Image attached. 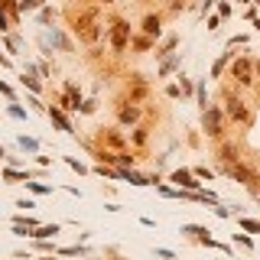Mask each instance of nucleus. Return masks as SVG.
<instances>
[{
  "mask_svg": "<svg viewBox=\"0 0 260 260\" xmlns=\"http://www.w3.org/2000/svg\"><path fill=\"white\" fill-rule=\"evenodd\" d=\"M72 33L78 36L81 42H98L101 39V16H98V10H81L75 20H72Z\"/></svg>",
  "mask_w": 260,
  "mask_h": 260,
  "instance_id": "obj_1",
  "label": "nucleus"
},
{
  "mask_svg": "<svg viewBox=\"0 0 260 260\" xmlns=\"http://www.w3.org/2000/svg\"><path fill=\"white\" fill-rule=\"evenodd\" d=\"M224 114H228L234 124H241V127H247L254 120L247 101H244V98H237V95H231V91H224Z\"/></svg>",
  "mask_w": 260,
  "mask_h": 260,
  "instance_id": "obj_2",
  "label": "nucleus"
},
{
  "mask_svg": "<svg viewBox=\"0 0 260 260\" xmlns=\"http://www.w3.org/2000/svg\"><path fill=\"white\" fill-rule=\"evenodd\" d=\"M39 46H42V52H46V55H52V49H59V52H72V49H75V46H72V39L59 30V26H52V30L42 33Z\"/></svg>",
  "mask_w": 260,
  "mask_h": 260,
  "instance_id": "obj_3",
  "label": "nucleus"
},
{
  "mask_svg": "<svg viewBox=\"0 0 260 260\" xmlns=\"http://www.w3.org/2000/svg\"><path fill=\"white\" fill-rule=\"evenodd\" d=\"M254 75H257V62L247 59V55H237L234 62H231V78L237 85H254Z\"/></svg>",
  "mask_w": 260,
  "mask_h": 260,
  "instance_id": "obj_4",
  "label": "nucleus"
},
{
  "mask_svg": "<svg viewBox=\"0 0 260 260\" xmlns=\"http://www.w3.org/2000/svg\"><path fill=\"white\" fill-rule=\"evenodd\" d=\"M202 127H205L208 137H221V134H224V111H221V108H205V114H202Z\"/></svg>",
  "mask_w": 260,
  "mask_h": 260,
  "instance_id": "obj_5",
  "label": "nucleus"
},
{
  "mask_svg": "<svg viewBox=\"0 0 260 260\" xmlns=\"http://www.w3.org/2000/svg\"><path fill=\"white\" fill-rule=\"evenodd\" d=\"M127 42H130V23L127 20H114L111 23V49L114 52H124Z\"/></svg>",
  "mask_w": 260,
  "mask_h": 260,
  "instance_id": "obj_6",
  "label": "nucleus"
},
{
  "mask_svg": "<svg viewBox=\"0 0 260 260\" xmlns=\"http://www.w3.org/2000/svg\"><path fill=\"white\" fill-rule=\"evenodd\" d=\"M228 176L231 179H237V182H244L247 189H254V186H257V173H254L251 166H244V163H234V166H228Z\"/></svg>",
  "mask_w": 260,
  "mask_h": 260,
  "instance_id": "obj_7",
  "label": "nucleus"
},
{
  "mask_svg": "<svg viewBox=\"0 0 260 260\" xmlns=\"http://www.w3.org/2000/svg\"><path fill=\"white\" fill-rule=\"evenodd\" d=\"M173 182L179 186V189H189V192H202V189H198L202 182H198V179H195V173H189V169H176V173H173Z\"/></svg>",
  "mask_w": 260,
  "mask_h": 260,
  "instance_id": "obj_8",
  "label": "nucleus"
},
{
  "mask_svg": "<svg viewBox=\"0 0 260 260\" xmlns=\"http://www.w3.org/2000/svg\"><path fill=\"white\" fill-rule=\"evenodd\" d=\"M117 117H120V124H137V120H140V108H137V101H124L120 111H117Z\"/></svg>",
  "mask_w": 260,
  "mask_h": 260,
  "instance_id": "obj_9",
  "label": "nucleus"
},
{
  "mask_svg": "<svg viewBox=\"0 0 260 260\" xmlns=\"http://www.w3.org/2000/svg\"><path fill=\"white\" fill-rule=\"evenodd\" d=\"M143 33H147V36H150V39H159V30H163V23H159V16H143V26H140Z\"/></svg>",
  "mask_w": 260,
  "mask_h": 260,
  "instance_id": "obj_10",
  "label": "nucleus"
},
{
  "mask_svg": "<svg viewBox=\"0 0 260 260\" xmlns=\"http://www.w3.org/2000/svg\"><path fill=\"white\" fill-rule=\"evenodd\" d=\"M49 117H52V124L59 127V130H65V134H72V124H69V117H65V111L62 108H49Z\"/></svg>",
  "mask_w": 260,
  "mask_h": 260,
  "instance_id": "obj_11",
  "label": "nucleus"
},
{
  "mask_svg": "<svg viewBox=\"0 0 260 260\" xmlns=\"http://www.w3.org/2000/svg\"><path fill=\"white\" fill-rule=\"evenodd\" d=\"M59 234V224H42V228H33V237L36 241H46V237H55Z\"/></svg>",
  "mask_w": 260,
  "mask_h": 260,
  "instance_id": "obj_12",
  "label": "nucleus"
},
{
  "mask_svg": "<svg viewBox=\"0 0 260 260\" xmlns=\"http://www.w3.org/2000/svg\"><path fill=\"white\" fill-rule=\"evenodd\" d=\"M221 159H224L228 166L241 163V156H237V147H231V143H224V147H221Z\"/></svg>",
  "mask_w": 260,
  "mask_h": 260,
  "instance_id": "obj_13",
  "label": "nucleus"
},
{
  "mask_svg": "<svg viewBox=\"0 0 260 260\" xmlns=\"http://www.w3.org/2000/svg\"><path fill=\"white\" fill-rule=\"evenodd\" d=\"M16 143H20V150H30V153H36V150H39V140H33V137H26V134H20V137H16Z\"/></svg>",
  "mask_w": 260,
  "mask_h": 260,
  "instance_id": "obj_14",
  "label": "nucleus"
},
{
  "mask_svg": "<svg viewBox=\"0 0 260 260\" xmlns=\"http://www.w3.org/2000/svg\"><path fill=\"white\" fill-rule=\"evenodd\" d=\"M3 42H7V52L10 55H20V49H23V39H20V36H7Z\"/></svg>",
  "mask_w": 260,
  "mask_h": 260,
  "instance_id": "obj_15",
  "label": "nucleus"
},
{
  "mask_svg": "<svg viewBox=\"0 0 260 260\" xmlns=\"http://www.w3.org/2000/svg\"><path fill=\"white\" fill-rule=\"evenodd\" d=\"M231 59H234V52H224V55H221V59H218V62L212 65V75H221V72H224V65H228Z\"/></svg>",
  "mask_w": 260,
  "mask_h": 260,
  "instance_id": "obj_16",
  "label": "nucleus"
},
{
  "mask_svg": "<svg viewBox=\"0 0 260 260\" xmlns=\"http://www.w3.org/2000/svg\"><path fill=\"white\" fill-rule=\"evenodd\" d=\"M46 7V0H20V13H30V10Z\"/></svg>",
  "mask_w": 260,
  "mask_h": 260,
  "instance_id": "obj_17",
  "label": "nucleus"
},
{
  "mask_svg": "<svg viewBox=\"0 0 260 260\" xmlns=\"http://www.w3.org/2000/svg\"><path fill=\"white\" fill-rule=\"evenodd\" d=\"M7 114H10V117H16V120H26V111L20 108L16 101H10V104H7Z\"/></svg>",
  "mask_w": 260,
  "mask_h": 260,
  "instance_id": "obj_18",
  "label": "nucleus"
},
{
  "mask_svg": "<svg viewBox=\"0 0 260 260\" xmlns=\"http://www.w3.org/2000/svg\"><path fill=\"white\" fill-rule=\"evenodd\" d=\"M179 62H182L179 55H173V59H166V62H163V69H159V75H169V72H173V69H176Z\"/></svg>",
  "mask_w": 260,
  "mask_h": 260,
  "instance_id": "obj_19",
  "label": "nucleus"
},
{
  "mask_svg": "<svg viewBox=\"0 0 260 260\" xmlns=\"http://www.w3.org/2000/svg\"><path fill=\"white\" fill-rule=\"evenodd\" d=\"M26 189H33L36 195H46V192H52V186H42V182H26Z\"/></svg>",
  "mask_w": 260,
  "mask_h": 260,
  "instance_id": "obj_20",
  "label": "nucleus"
},
{
  "mask_svg": "<svg viewBox=\"0 0 260 260\" xmlns=\"http://www.w3.org/2000/svg\"><path fill=\"white\" fill-rule=\"evenodd\" d=\"M55 20V10L52 7H39V23H52Z\"/></svg>",
  "mask_w": 260,
  "mask_h": 260,
  "instance_id": "obj_21",
  "label": "nucleus"
},
{
  "mask_svg": "<svg viewBox=\"0 0 260 260\" xmlns=\"http://www.w3.org/2000/svg\"><path fill=\"white\" fill-rule=\"evenodd\" d=\"M176 42H179L176 36H166V39H163V46H159V52H156V55H166L169 49H176Z\"/></svg>",
  "mask_w": 260,
  "mask_h": 260,
  "instance_id": "obj_22",
  "label": "nucleus"
},
{
  "mask_svg": "<svg viewBox=\"0 0 260 260\" xmlns=\"http://www.w3.org/2000/svg\"><path fill=\"white\" fill-rule=\"evenodd\" d=\"M20 81H23V85L30 88V91H36V95H39V91H42V85H39V81H36V78H26V75H20Z\"/></svg>",
  "mask_w": 260,
  "mask_h": 260,
  "instance_id": "obj_23",
  "label": "nucleus"
},
{
  "mask_svg": "<svg viewBox=\"0 0 260 260\" xmlns=\"http://www.w3.org/2000/svg\"><path fill=\"white\" fill-rule=\"evenodd\" d=\"M117 166H120V169L134 166V156H130V153H117Z\"/></svg>",
  "mask_w": 260,
  "mask_h": 260,
  "instance_id": "obj_24",
  "label": "nucleus"
},
{
  "mask_svg": "<svg viewBox=\"0 0 260 260\" xmlns=\"http://www.w3.org/2000/svg\"><path fill=\"white\" fill-rule=\"evenodd\" d=\"M241 228H244V231H260V221H254V218H241Z\"/></svg>",
  "mask_w": 260,
  "mask_h": 260,
  "instance_id": "obj_25",
  "label": "nucleus"
},
{
  "mask_svg": "<svg viewBox=\"0 0 260 260\" xmlns=\"http://www.w3.org/2000/svg\"><path fill=\"white\" fill-rule=\"evenodd\" d=\"M3 176H7L10 182H16V179H26V173H20V169H3Z\"/></svg>",
  "mask_w": 260,
  "mask_h": 260,
  "instance_id": "obj_26",
  "label": "nucleus"
},
{
  "mask_svg": "<svg viewBox=\"0 0 260 260\" xmlns=\"http://www.w3.org/2000/svg\"><path fill=\"white\" fill-rule=\"evenodd\" d=\"M195 98H198V104H202V108H208V98H205V85H198V88H195Z\"/></svg>",
  "mask_w": 260,
  "mask_h": 260,
  "instance_id": "obj_27",
  "label": "nucleus"
},
{
  "mask_svg": "<svg viewBox=\"0 0 260 260\" xmlns=\"http://www.w3.org/2000/svg\"><path fill=\"white\" fill-rule=\"evenodd\" d=\"M179 91H182V95H189V91H192V81L186 78V75H179Z\"/></svg>",
  "mask_w": 260,
  "mask_h": 260,
  "instance_id": "obj_28",
  "label": "nucleus"
},
{
  "mask_svg": "<svg viewBox=\"0 0 260 260\" xmlns=\"http://www.w3.org/2000/svg\"><path fill=\"white\" fill-rule=\"evenodd\" d=\"M134 46H137V49H150L153 39H150V36H140V39H134Z\"/></svg>",
  "mask_w": 260,
  "mask_h": 260,
  "instance_id": "obj_29",
  "label": "nucleus"
},
{
  "mask_svg": "<svg viewBox=\"0 0 260 260\" xmlns=\"http://www.w3.org/2000/svg\"><path fill=\"white\" fill-rule=\"evenodd\" d=\"M10 30V20H7V13H3V3H0V33H7Z\"/></svg>",
  "mask_w": 260,
  "mask_h": 260,
  "instance_id": "obj_30",
  "label": "nucleus"
},
{
  "mask_svg": "<svg viewBox=\"0 0 260 260\" xmlns=\"http://www.w3.org/2000/svg\"><path fill=\"white\" fill-rule=\"evenodd\" d=\"M78 111H81V114H95V101H81Z\"/></svg>",
  "mask_w": 260,
  "mask_h": 260,
  "instance_id": "obj_31",
  "label": "nucleus"
},
{
  "mask_svg": "<svg viewBox=\"0 0 260 260\" xmlns=\"http://www.w3.org/2000/svg\"><path fill=\"white\" fill-rule=\"evenodd\" d=\"M218 16H231V3H228V0H221V3H218Z\"/></svg>",
  "mask_w": 260,
  "mask_h": 260,
  "instance_id": "obj_32",
  "label": "nucleus"
},
{
  "mask_svg": "<svg viewBox=\"0 0 260 260\" xmlns=\"http://www.w3.org/2000/svg\"><path fill=\"white\" fill-rule=\"evenodd\" d=\"M0 95H7V98H10V101H13V88H10V85H7V81H0Z\"/></svg>",
  "mask_w": 260,
  "mask_h": 260,
  "instance_id": "obj_33",
  "label": "nucleus"
},
{
  "mask_svg": "<svg viewBox=\"0 0 260 260\" xmlns=\"http://www.w3.org/2000/svg\"><path fill=\"white\" fill-rule=\"evenodd\" d=\"M218 23H221V16H218V13L208 16V30H218Z\"/></svg>",
  "mask_w": 260,
  "mask_h": 260,
  "instance_id": "obj_34",
  "label": "nucleus"
},
{
  "mask_svg": "<svg viewBox=\"0 0 260 260\" xmlns=\"http://www.w3.org/2000/svg\"><path fill=\"white\" fill-rule=\"evenodd\" d=\"M166 95H169V98H179L182 91H179V85H169V88H166Z\"/></svg>",
  "mask_w": 260,
  "mask_h": 260,
  "instance_id": "obj_35",
  "label": "nucleus"
},
{
  "mask_svg": "<svg viewBox=\"0 0 260 260\" xmlns=\"http://www.w3.org/2000/svg\"><path fill=\"white\" fill-rule=\"evenodd\" d=\"M3 156H7V150H3V147H0V159H3Z\"/></svg>",
  "mask_w": 260,
  "mask_h": 260,
  "instance_id": "obj_36",
  "label": "nucleus"
},
{
  "mask_svg": "<svg viewBox=\"0 0 260 260\" xmlns=\"http://www.w3.org/2000/svg\"><path fill=\"white\" fill-rule=\"evenodd\" d=\"M254 26H257V30H260V20H254Z\"/></svg>",
  "mask_w": 260,
  "mask_h": 260,
  "instance_id": "obj_37",
  "label": "nucleus"
},
{
  "mask_svg": "<svg viewBox=\"0 0 260 260\" xmlns=\"http://www.w3.org/2000/svg\"><path fill=\"white\" fill-rule=\"evenodd\" d=\"M241 3H254V0H241Z\"/></svg>",
  "mask_w": 260,
  "mask_h": 260,
  "instance_id": "obj_38",
  "label": "nucleus"
},
{
  "mask_svg": "<svg viewBox=\"0 0 260 260\" xmlns=\"http://www.w3.org/2000/svg\"><path fill=\"white\" fill-rule=\"evenodd\" d=\"M101 3H114V0H101Z\"/></svg>",
  "mask_w": 260,
  "mask_h": 260,
  "instance_id": "obj_39",
  "label": "nucleus"
},
{
  "mask_svg": "<svg viewBox=\"0 0 260 260\" xmlns=\"http://www.w3.org/2000/svg\"><path fill=\"white\" fill-rule=\"evenodd\" d=\"M257 75H260V62H257Z\"/></svg>",
  "mask_w": 260,
  "mask_h": 260,
  "instance_id": "obj_40",
  "label": "nucleus"
},
{
  "mask_svg": "<svg viewBox=\"0 0 260 260\" xmlns=\"http://www.w3.org/2000/svg\"><path fill=\"white\" fill-rule=\"evenodd\" d=\"M254 3H257V7H260V0H254Z\"/></svg>",
  "mask_w": 260,
  "mask_h": 260,
  "instance_id": "obj_41",
  "label": "nucleus"
},
{
  "mask_svg": "<svg viewBox=\"0 0 260 260\" xmlns=\"http://www.w3.org/2000/svg\"><path fill=\"white\" fill-rule=\"evenodd\" d=\"M72 3H75V0H72Z\"/></svg>",
  "mask_w": 260,
  "mask_h": 260,
  "instance_id": "obj_42",
  "label": "nucleus"
}]
</instances>
